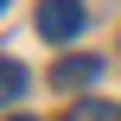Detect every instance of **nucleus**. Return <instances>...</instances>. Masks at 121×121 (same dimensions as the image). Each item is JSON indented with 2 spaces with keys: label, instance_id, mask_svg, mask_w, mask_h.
<instances>
[{
  "label": "nucleus",
  "instance_id": "4",
  "mask_svg": "<svg viewBox=\"0 0 121 121\" xmlns=\"http://www.w3.org/2000/svg\"><path fill=\"white\" fill-rule=\"evenodd\" d=\"M19 89H26V64L19 57H0V102H13Z\"/></svg>",
  "mask_w": 121,
  "mask_h": 121
},
{
  "label": "nucleus",
  "instance_id": "6",
  "mask_svg": "<svg viewBox=\"0 0 121 121\" xmlns=\"http://www.w3.org/2000/svg\"><path fill=\"white\" fill-rule=\"evenodd\" d=\"M6 6H13V0H0V13H6Z\"/></svg>",
  "mask_w": 121,
  "mask_h": 121
},
{
  "label": "nucleus",
  "instance_id": "1",
  "mask_svg": "<svg viewBox=\"0 0 121 121\" xmlns=\"http://www.w3.org/2000/svg\"><path fill=\"white\" fill-rule=\"evenodd\" d=\"M38 32H45L51 45H70V38L83 32V6H77V0H45V6H38Z\"/></svg>",
  "mask_w": 121,
  "mask_h": 121
},
{
  "label": "nucleus",
  "instance_id": "5",
  "mask_svg": "<svg viewBox=\"0 0 121 121\" xmlns=\"http://www.w3.org/2000/svg\"><path fill=\"white\" fill-rule=\"evenodd\" d=\"M6 121H32V115H6Z\"/></svg>",
  "mask_w": 121,
  "mask_h": 121
},
{
  "label": "nucleus",
  "instance_id": "3",
  "mask_svg": "<svg viewBox=\"0 0 121 121\" xmlns=\"http://www.w3.org/2000/svg\"><path fill=\"white\" fill-rule=\"evenodd\" d=\"M70 121H121V108H115V102H102V96H83V102L70 108Z\"/></svg>",
  "mask_w": 121,
  "mask_h": 121
},
{
  "label": "nucleus",
  "instance_id": "2",
  "mask_svg": "<svg viewBox=\"0 0 121 121\" xmlns=\"http://www.w3.org/2000/svg\"><path fill=\"white\" fill-rule=\"evenodd\" d=\"M51 83L57 89H89V83H102V57H64V64H51Z\"/></svg>",
  "mask_w": 121,
  "mask_h": 121
}]
</instances>
